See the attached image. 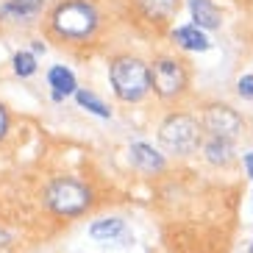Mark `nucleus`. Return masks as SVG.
Wrapping results in <instances>:
<instances>
[{
	"instance_id": "obj_1",
	"label": "nucleus",
	"mask_w": 253,
	"mask_h": 253,
	"mask_svg": "<svg viewBox=\"0 0 253 253\" xmlns=\"http://www.w3.org/2000/svg\"><path fill=\"white\" fill-rule=\"evenodd\" d=\"M50 34L64 42H84L97 31V8L89 0H64L50 11Z\"/></svg>"
},
{
	"instance_id": "obj_19",
	"label": "nucleus",
	"mask_w": 253,
	"mask_h": 253,
	"mask_svg": "<svg viewBox=\"0 0 253 253\" xmlns=\"http://www.w3.org/2000/svg\"><path fill=\"white\" fill-rule=\"evenodd\" d=\"M245 164H248V172H251V178H253V153L245 156Z\"/></svg>"
},
{
	"instance_id": "obj_12",
	"label": "nucleus",
	"mask_w": 253,
	"mask_h": 253,
	"mask_svg": "<svg viewBox=\"0 0 253 253\" xmlns=\"http://www.w3.org/2000/svg\"><path fill=\"white\" fill-rule=\"evenodd\" d=\"M47 84L53 86V97L61 100L64 95H73L75 92V75L67 67H53L47 73Z\"/></svg>"
},
{
	"instance_id": "obj_14",
	"label": "nucleus",
	"mask_w": 253,
	"mask_h": 253,
	"mask_svg": "<svg viewBox=\"0 0 253 253\" xmlns=\"http://www.w3.org/2000/svg\"><path fill=\"white\" fill-rule=\"evenodd\" d=\"M203 150H206V159L211 164H228L231 159H234V150H231L228 139H214V136H211Z\"/></svg>"
},
{
	"instance_id": "obj_8",
	"label": "nucleus",
	"mask_w": 253,
	"mask_h": 253,
	"mask_svg": "<svg viewBox=\"0 0 253 253\" xmlns=\"http://www.w3.org/2000/svg\"><path fill=\"white\" fill-rule=\"evenodd\" d=\"M139 11L153 23H167L178 11V0H136Z\"/></svg>"
},
{
	"instance_id": "obj_7",
	"label": "nucleus",
	"mask_w": 253,
	"mask_h": 253,
	"mask_svg": "<svg viewBox=\"0 0 253 253\" xmlns=\"http://www.w3.org/2000/svg\"><path fill=\"white\" fill-rule=\"evenodd\" d=\"M128 159H131L134 167H139V170H145V172H159L164 167L162 153H156V150L150 148V145H145V142H134V145L128 148Z\"/></svg>"
},
{
	"instance_id": "obj_3",
	"label": "nucleus",
	"mask_w": 253,
	"mask_h": 253,
	"mask_svg": "<svg viewBox=\"0 0 253 253\" xmlns=\"http://www.w3.org/2000/svg\"><path fill=\"white\" fill-rule=\"evenodd\" d=\"M45 206L56 217H81L92 206V189L78 178H56L45 189Z\"/></svg>"
},
{
	"instance_id": "obj_18",
	"label": "nucleus",
	"mask_w": 253,
	"mask_h": 253,
	"mask_svg": "<svg viewBox=\"0 0 253 253\" xmlns=\"http://www.w3.org/2000/svg\"><path fill=\"white\" fill-rule=\"evenodd\" d=\"M8 134V112L0 106V142H3V136Z\"/></svg>"
},
{
	"instance_id": "obj_11",
	"label": "nucleus",
	"mask_w": 253,
	"mask_h": 253,
	"mask_svg": "<svg viewBox=\"0 0 253 253\" xmlns=\"http://www.w3.org/2000/svg\"><path fill=\"white\" fill-rule=\"evenodd\" d=\"M172 39L186 50H209V39L203 37V31L198 25H184V28L172 31Z\"/></svg>"
},
{
	"instance_id": "obj_10",
	"label": "nucleus",
	"mask_w": 253,
	"mask_h": 253,
	"mask_svg": "<svg viewBox=\"0 0 253 253\" xmlns=\"http://www.w3.org/2000/svg\"><path fill=\"white\" fill-rule=\"evenodd\" d=\"M89 237L97 242H114V239L126 237V223L120 217H109V220H97L89 225Z\"/></svg>"
},
{
	"instance_id": "obj_5",
	"label": "nucleus",
	"mask_w": 253,
	"mask_h": 253,
	"mask_svg": "<svg viewBox=\"0 0 253 253\" xmlns=\"http://www.w3.org/2000/svg\"><path fill=\"white\" fill-rule=\"evenodd\" d=\"M189 86V73L181 59L162 56L150 64V89L156 92L162 100H175Z\"/></svg>"
},
{
	"instance_id": "obj_9",
	"label": "nucleus",
	"mask_w": 253,
	"mask_h": 253,
	"mask_svg": "<svg viewBox=\"0 0 253 253\" xmlns=\"http://www.w3.org/2000/svg\"><path fill=\"white\" fill-rule=\"evenodd\" d=\"M189 11H192L198 28H220V23H223V17L211 6V0H189Z\"/></svg>"
},
{
	"instance_id": "obj_15",
	"label": "nucleus",
	"mask_w": 253,
	"mask_h": 253,
	"mask_svg": "<svg viewBox=\"0 0 253 253\" xmlns=\"http://www.w3.org/2000/svg\"><path fill=\"white\" fill-rule=\"evenodd\" d=\"M14 73L20 75V78H28V75L37 73V59H34V53H25L20 50L14 56Z\"/></svg>"
},
{
	"instance_id": "obj_17",
	"label": "nucleus",
	"mask_w": 253,
	"mask_h": 253,
	"mask_svg": "<svg viewBox=\"0 0 253 253\" xmlns=\"http://www.w3.org/2000/svg\"><path fill=\"white\" fill-rule=\"evenodd\" d=\"M237 92L242 97H253V75H242L237 81Z\"/></svg>"
},
{
	"instance_id": "obj_20",
	"label": "nucleus",
	"mask_w": 253,
	"mask_h": 253,
	"mask_svg": "<svg viewBox=\"0 0 253 253\" xmlns=\"http://www.w3.org/2000/svg\"><path fill=\"white\" fill-rule=\"evenodd\" d=\"M251 253H253V242H251Z\"/></svg>"
},
{
	"instance_id": "obj_16",
	"label": "nucleus",
	"mask_w": 253,
	"mask_h": 253,
	"mask_svg": "<svg viewBox=\"0 0 253 253\" xmlns=\"http://www.w3.org/2000/svg\"><path fill=\"white\" fill-rule=\"evenodd\" d=\"M75 97H78V103H81V106H86L89 112H95L97 117H109V114H112V112H109V109H106L103 103H100V100H97L95 95H92V92L78 89V92H75Z\"/></svg>"
},
{
	"instance_id": "obj_13",
	"label": "nucleus",
	"mask_w": 253,
	"mask_h": 253,
	"mask_svg": "<svg viewBox=\"0 0 253 253\" xmlns=\"http://www.w3.org/2000/svg\"><path fill=\"white\" fill-rule=\"evenodd\" d=\"M39 8H42V0H6L3 14L11 20H31L39 14Z\"/></svg>"
},
{
	"instance_id": "obj_6",
	"label": "nucleus",
	"mask_w": 253,
	"mask_h": 253,
	"mask_svg": "<svg viewBox=\"0 0 253 253\" xmlns=\"http://www.w3.org/2000/svg\"><path fill=\"white\" fill-rule=\"evenodd\" d=\"M203 131L214 136V139H234V136L242 134V128H245V120L237 109H231L225 103H211L206 106V112H203V120H201Z\"/></svg>"
},
{
	"instance_id": "obj_4",
	"label": "nucleus",
	"mask_w": 253,
	"mask_h": 253,
	"mask_svg": "<svg viewBox=\"0 0 253 253\" xmlns=\"http://www.w3.org/2000/svg\"><path fill=\"white\" fill-rule=\"evenodd\" d=\"M201 131L203 126L195 117H189V114H170L159 126V142H162L164 150L186 156V153H192L201 145Z\"/></svg>"
},
{
	"instance_id": "obj_2",
	"label": "nucleus",
	"mask_w": 253,
	"mask_h": 253,
	"mask_svg": "<svg viewBox=\"0 0 253 253\" xmlns=\"http://www.w3.org/2000/svg\"><path fill=\"white\" fill-rule=\"evenodd\" d=\"M114 95L126 103H136L150 92V64H145L136 56H117L109 64Z\"/></svg>"
}]
</instances>
